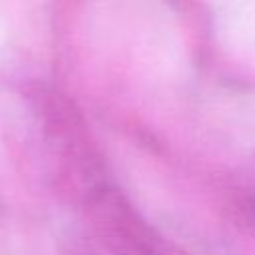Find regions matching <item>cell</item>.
Masks as SVG:
<instances>
[{
	"mask_svg": "<svg viewBox=\"0 0 255 255\" xmlns=\"http://www.w3.org/2000/svg\"><path fill=\"white\" fill-rule=\"evenodd\" d=\"M42 133L60 185L84 203L92 193L110 185L106 161L96 147L90 129L68 98L44 90L36 98Z\"/></svg>",
	"mask_w": 255,
	"mask_h": 255,
	"instance_id": "1",
	"label": "cell"
},
{
	"mask_svg": "<svg viewBox=\"0 0 255 255\" xmlns=\"http://www.w3.org/2000/svg\"><path fill=\"white\" fill-rule=\"evenodd\" d=\"M82 205L94 235L110 255H189L163 237L114 183L92 193Z\"/></svg>",
	"mask_w": 255,
	"mask_h": 255,
	"instance_id": "2",
	"label": "cell"
},
{
	"mask_svg": "<svg viewBox=\"0 0 255 255\" xmlns=\"http://www.w3.org/2000/svg\"><path fill=\"white\" fill-rule=\"evenodd\" d=\"M62 255H104L102 251H98L94 245L84 243V241H70L68 247L62 251Z\"/></svg>",
	"mask_w": 255,
	"mask_h": 255,
	"instance_id": "3",
	"label": "cell"
},
{
	"mask_svg": "<svg viewBox=\"0 0 255 255\" xmlns=\"http://www.w3.org/2000/svg\"><path fill=\"white\" fill-rule=\"evenodd\" d=\"M247 215H249V221H251V227H253V231H255V197L249 201V205H247Z\"/></svg>",
	"mask_w": 255,
	"mask_h": 255,
	"instance_id": "4",
	"label": "cell"
}]
</instances>
